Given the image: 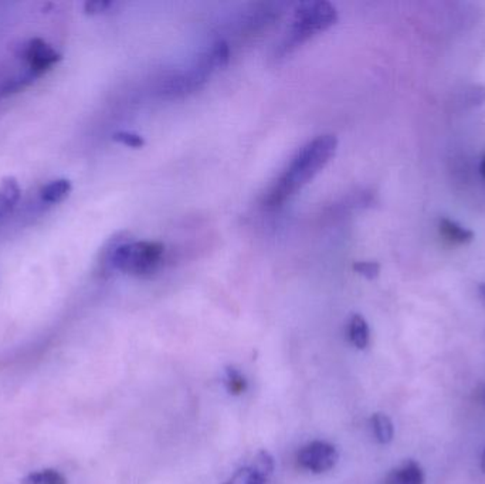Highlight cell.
<instances>
[{"instance_id":"cell-1","label":"cell","mask_w":485,"mask_h":484,"mask_svg":"<svg viewBox=\"0 0 485 484\" xmlns=\"http://www.w3.org/2000/svg\"><path fill=\"white\" fill-rule=\"evenodd\" d=\"M338 139L334 135H319L297 152L283 175L268 191L265 203L268 208L282 206L295 192L307 185L324 168L337 151Z\"/></svg>"},{"instance_id":"cell-2","label":"cell","mask_w":485,"mask_h":484,"mask_svg":"<svg viewBox=\"0 0 485 484\" xmlns=\"http://www.w3.org/2000/svg\"><path fill=\"white\" fill-rule=\"evenodd\" d=\"M164 253L162 243L125 242L118 238L108 243L104 263L132 276H151L161 267Z\"/></svg>"},{"instance_id":"cell-3","label":"cell","mask_w":485,"mask_h":484,"mask_svg":"<svg viewBox=\"0 0 485 484\" xmlns=\"http://www.w3.org/2000/svg\"><path fill=\"white\" fill-rule=\"evenodd\" d=\"M338 21L337 9L328 2H302L295 9L294 21L282 46L283 53L292 51L315 34L327 31Z\"/></svg>"},{"instance_id":"cell-4","label":"cell","mask_w":485,"mask_h":484,"mask_svg":"<svg viewBox=\"0 0 485 484\" xmlns=\"http://www.w3.org/2000/svg\"><path fill=\"white\" fill-rule=\"evenodd\" d=\"M339 453L334 444L328 442L315 441L305 444L298 452V464L312 473H324L331 471L338 463Z\"/></svg>"},{"instance_id":"cell-5","label":"cell","mask_w":485,"mask_h":484,"mask_svg":"<svg viewBox=\"0 0 485 484\" xmlns=\"http://www.w3.org/2000/svg\"><path fill=\"white\" fill-rule=\"evenodd\" d=\"M23 58L29 64V76L36 78L56 66L61 60V54L48 41L34 38L24 44Z\"/></svg>"},{"instance_id":"cell-6","label":"cell","mask_w":485,"mask_h":484,"mask_svg":"<svg viewBox=\"0 0 485 484\" xmlns=\"http://www.w3.org/2000/svg\"><path fill=\"white\" fill-rule=\"evenodd\" d=\"M385 484H425V474L416 462L408 461L388 474Z\"/></svg>"},{"instance_id":"cell-7","label":"cell","mask_w":485,"mask_h":484,"mask_svg":"<svg viewBox=\"0 0 485 484\" xmlns=\"http://www.w3.org/2000/svg\"><path fill=\"white\" fill-rule=\"evenodd\" d=\"M438 230L445 240H449L454 245H467L474 240L472 230L467 229L464 226L447 218H442L438 220Z\"/></svg>"},{"instance_id":"cell-8","label":"cell","mask_w":485,"mask_h":484,"mask_svg":"<svg viewBox=\"0 0 485 484\" xmlns=\"http://www.w3.org/2000/svg\"><path fill=\"white\" fill-rule=\"evenodd\" d=\"M22 189L13 176H7L0 182V219L11 212L21 199Z\"/></svg>"},{"instance_id":"cell-9","label":"cell","mask_w":485,"mask_h":484,"mask_svg":"<svg viewBox=\"0 0 485 484\" xmlns=\"http://www.w3.org/2000/svg\"><path fill=\"white\" fill-rule=\"evenodd\" d=\"M349 340L359 350H365L369 344V326L361 314H354L348 326Z\"/></svg>"},{"instance_id":"cell-10","label":"cell","mask_w":485,"mask_h":484,"mask_svg":"<svg viewBox=\"0 0 485 484\" xmlns=\"http://www.w3.org/2000/svg\"><path fill=\"white\" fill-rule=\"evenodd\" d=\"M71 182L66 178L56 179L49 182L48 185L41 189V199L44 202L58 203L70 195Z\"/></svg>"},{"instance_id":"cell-11","label":"cell","mask_w":485,"mask_h":484,"mask_svg":"<svg viewBox=\"0 0 485 484\" xmlns=\"http://www.w3.org/2000/svg\"><path fill=\"white\" fill-rule=\"evenodd\" d=\"M371 424L376 441L381 444H391L393 435H395L391 419L385 414H375L372 417Z\"/></svg>"},{"instance_id":"cell-12","label":"cell","mask_w":485,"mask_h":484,"mask_svg":"<svg viewBox=\"0 0 485 484\" xmlns=\"http://www.w3.org/2000/svg\"><path fill=\"white\" fill-rule=\"evenodd\" d=\"M206 56H208L209 61H211V67L216 70V68H223L228 66L229 61H230V48L226 41L219 40L206 51Z\"/></svg>"},{"instance_id":"cell-13","label":"cell","mask_w":485,"mask_h":484,"mask_svg":"<svg viewBox=\"0 0 485 484\" xmlns=\"http://www.w3.org/2000/svg\"><path fill=\"white\" fill-rule=\"evenodd\" d=\"M24 484H66V479L63 474L58 473L53 469H46V471H34L29 474L23 481Z\"/></svg>"},{"instance_id":"cell-14","label":"cell","mask_w":485,"mask_h":484,"mask_svg":"<svg viewBox=\"0 0 485 484\" xmlns=\"http://www.w3.org/2000/svg\"><path fill=\"white\" fill-rule=\"evenodd\" d=\"M251 468L255 469L256 473L267 483L272 478L273 471H274V461H273L272 454L268 453V452L261 451L256 456L255 463L251 464Z\"/></svg>"},{"instance_id":"cell-15","label":"cell","mask_w":485,"mask_h":484,"mask_svg":"<svg viewBox=\"0 0 485 484\" xmlns=\"http://www.w3.org/2000/svg\"><path fill=\"white\" fill-rule=\"evenodd\" d=\"M225 380L226 388H228L230 394L241 395L245 394L246 390H247V380L236 368H226Z\"/></svg>"},{"instance_id":"cell-16","label":"cell","mask_w":485,"mask_h":484,"mask_svg":"<svg viewBox=\"0 0 485 484\" xmlns=\"http://www.w3.org/2000/svg\"><path fill=\"white\" fill-rule=\"evenodd\" d=\"M462 103L464 107H480L485 103V87L481 85H472L463 91Z\"/></svg>"},{"instance_id":"cell-17","label":"cell","mask_w":485,"mask_h":484,"mask_svg":"<svg viewBox=\"0 0 485 484\" xmlns=\"http://www.w3.org/2000/svg\"><path fill=\"white\" fill-rule=\"evenodd\" d=\"M225 484H267L251 466L238 469Z\"/></svg>"},{"instance_id":"cell-18","label":"cell","mask_w":485,"mask_h":484,"mask_svg":"<svg viewBox=\"0 0 485 484\" xmlns=\"http://www.w3.org/2000/svg\"><path fill=\"white\" fill-rule=\"evenodd\" d=\"M115 6H117V4L112 0H90V2L84 4V12L90 14V16H95V14L107 13Z\"/></svg>"},{"instance_id":"cell-19","label":"cell","mask_w":485,"mask_h":484,"mask_svg":"<svg viewBox=\"0 0 485 484\" xmlns=\"http://www.w3.org/2000/svg\"><path fill=\"white\" fill-rule=\"evenodd\" d=\"M114 141L120 142V144L127 145L130 148H142L145 145V139L141 135L135 134V132L130 131H118L112 135Z\"/></svg>"},{"instance_id":"cell-20","label":"cell","mask_w":485,"mask_h":484,"mask_svg":"<svg viewBox=\"0 0 485 484\" xmlns=\"http://www.w3.org/2000/svg\"><path fill=\"white\" fill-rule=\"evenodd\" d=\"M354 270H355L361 276L366 277V279H376L381 272V266L376 262H358L354 264Z\"/></svg>"},{"instance_id":"cell-21","label":"cell","mask_w":485,"mask_h":484,"mask_svg":"<svg viewBox=\"0 0 485 484\" xmlns=\"http://www.w3.org/2000/svg\"><path fill=\"white\" fill-rule=\"evenodd\" d=\"M480 174L485 181V154L482 155L481 162H480Z\"/></svg>"},{"instance_id":"cell-22","label":"cell","mask_w":485,"mask_h":484,"mask_svg":"<svg viewBox=\"0 0 485 484\" xmlns=\"http://www.w3.org/2000/svg\"><path fill=\"white\" fill-rule=\"evenodd\" d=\"M481 471H484L485 473V449H484V452H482V456H481Z\"/></svg>"},{"instance_id":"cell-23","label":"cell","mask_w":485,"mask_h":484,"mask_svg":"<svg viewBox=\"0 0 485 484\" xmlns=\"http://www.w3.org/2000/svg\"><path fill=\"white\" fill-rule=\"evenodd\" d=\"M480 293H481V296L485 299V282L480 286Z\"/></svg>"}]
</instances>
